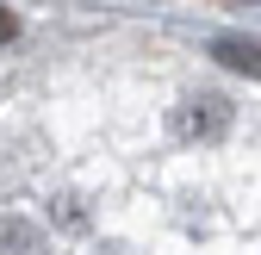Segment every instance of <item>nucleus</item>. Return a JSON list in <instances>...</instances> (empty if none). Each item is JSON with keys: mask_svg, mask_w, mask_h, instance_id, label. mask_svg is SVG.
Here are the masks:
<instances>
[{"mask_svg": "<svg viewBox=\"0 0 261 255\" xmlns=\"http://www.w3.org/2000/svg\"><path fill=\"white\" fill-rule=\"evenodd\" d=\"M0 255H50V237L31 218H0Z\"/></svg>", "mask_w": 261, "mask_h": 255, "instance_id": "obj_2", "label": "nucleus"}, {"mask_svg": "<svg viewBox=\"0 0 261 255\" xmlns=\"http://www.w3.org/2000/svg\"><path fill=\"white\" fill-rule=\"evenodd\" d=\"M212 50H218V62H224V69H237V75H255V69H261L255 38H218Z\"/></svg>", "mask_w": 261, "mask_h": 255, "instance_id": "obj_3", "label": "nucleus"}, {"mask_svg": "<svg viewBox=\"0 0 261 255\" xmlns=\"http://www.w3.org/2000/svg\"><path fill=\"white\" fill-rule=\"evenodd\" d=\"M230 124H237V106L224 100V93H187V100L168 112V131L180 143H218Z\"/></svg>", "mask_w": 261, "mask_h": 255, "instance_id": "obj_1", "label": "nucleus"}, {"mask_svg": "<svg viewBox=\"0 0 261 255\" xmlns=\"http://www.w3.org/2000/svg\"><path fill=\"white\" fill-rule=\"evenodd\" d=\"M7 38H19V13H7V7H0V44H7Z\"/></svg>", "mask_w": 261, "mask_h": 255, "instance_id": "obj_4", "label": "nucleus"}]
</instances>
